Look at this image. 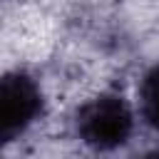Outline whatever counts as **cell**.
Instances as JSON below:
<instances>
[{
  "instance_id": "obj_1",
  "label": "cell",
  "mask_w": 159,
  "mask_h": 159,
  "mask_svg": "<svg viewBox=\"0 0 159 159\" xmlns=\"http://www.w3.org/2000/svg\"><path fill=\"white\" fill-rule=\"evenodd\" d=\"M75 124L84 144L94 149H114L129 139L134 117L119 94H99L80 107Z\"/></svg>"
},
{
  "instance_id": "obj_2",
  "label": "cell",
  "mask_w": 159,
  "mask_h": 159,
  "mask_svg": "<svg viewBox=\"0 0 159 159\" xmlns=\"http://www.w3.org/2000/svg\"><path fill=\"white\" fill-rule=\"evenodd\" d=\"M42 112L37 82L22 72H10L0 82V142H12Z\"/></svg>"
},
{
  "instance_id": "obj_3",
  "label": "cell",
  "mask_w": 159,
  "mask_h": 159,
  "mask_svg": "<svg viewBox=\"0 0 159 159\" xmlns=\"http://www.w3.org/2000/svg\"><path fill=\"white\" fill-rule=\"evenodd\" d=\"M139 109L142 117L147 119V124H152L154 129H159V65L152 67L139 87Z\"/></svg>"
}]
</instances>
